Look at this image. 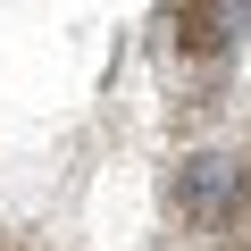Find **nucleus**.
Masks as SVG:
<instances>
[{
    "label": "nucleus",
    "instance_id": "obj_1",
    "mask_svg": "<svg viewBox=\"0 0 251 251\" xmlns=\"http://www.w3.org/2000/svg\"><path fill=\"white\" fill-rule=\"evenodd\" d=\"M234 193H243V168L218 159V151H193V159L176 168V184H168V201L184 209V226H218Z\"/></svg>",
    "mask_w": 251,
    "mask_h": 251
},
{
    "label": "nucleus",
    "instance_id": "obj_2",
    "mask_svg": "<svg viewBox=\"0 0 251 251\" xmlns=\"http://www.w3.org/2000/svg\"><path fill=\"white\" fill-rule=\"evenodd\" d=\"M234 0H184V17H176V42L193 50V59H218L226 42H234Z\"/></svg>",
    "mask_w": 251,
    "mask_h": 251
}]
</instances>
